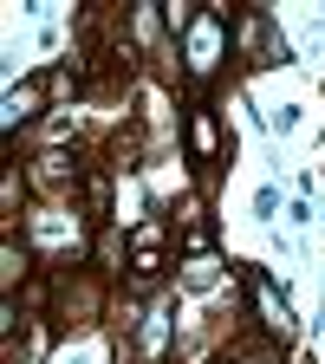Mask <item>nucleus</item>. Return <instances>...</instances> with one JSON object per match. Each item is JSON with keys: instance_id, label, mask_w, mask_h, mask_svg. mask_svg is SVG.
<instances>
[{"instance_id": "obj_1", "label": "nucleus", "mask_w": 325, "mask_h": 364, "mask_svg": "<svg viewBox=\"0 0 325 364\" xmlns=\"http://www.w3.org/2000/svg\"><path fill=\"white\" fill-rule=\"evenodd\" d=\"M182 46H189V72H208V65L221 59V46H228V20H221V14H196Z\"/></svg>"}, {"instance_id": "obj_2", "label": "nucleus", "mask_w": 325, "mask_h": 364, "mask_svg": "<svg viewBox=\"0 0 325 364\" xmlns=\"http://www.w3.org/2000/svg\"><path fill=\"white\" fill-rule=\"evenodd\" d=\"M215 273H221V260H215L208 247H196L189 260H182V287H189V293H202V287H215Z\"/></svg>"}, {"instance_id": "obj_3", "label": "nucleus", "mask_w": 325, "mask_h": 364, "mask_svg": "<svg viewBox=\"0 0 325 364\" xmlns=\"http://www.w3.org/2000/svg\"><path fill=\"white\" fill-rule=\"evenodd\" d=\"M189 150H196L202 163L221 150V130H215V117H208V111H196V117H189Z\"/></svg>"}, {"instance_id": "obj_4", "label": "nucleus", "mask_w": 325, "mask_h": 364, "mask_svg": "<svg viewBox=\"0 0 325 364\" xmlns=\"http://www.w3.org/2000/svg\"><path fill=\"white\" fill-rule=\"evenodd\" d=\"M39 111V85H20V91H7V124H26Z\"/></svg>"}, {"instance_id": "obj_5", "label": "nucleus", "mask_w": 325, "mask_h": 364, "mask_svg": "<svg viewBox=\"0 0 325 364\" xmlns=\"http://www.w3.org/2000/svg\"><path fill=\"white\" fill-rule=\"evenodd\" d=\"M254 299H260V312H267V326H273V332H293V326H287V306L273 299V287H267V280H260V293H254Z\"/></svg>"}, {"instance_id": "obj_6", "label": "nucleus", "mask_w": 325, "mask_h": 364, "mask_svg": "<svg viewBox=\"0 0 325 364\" xmlns=\"http://www.w3.org/2000/svg\"><path fill=\"white\" fill-rule=\"evenodd\" d=\"M163 338H169V318L156 312V318H150V326H144V351H163Z\"/></svg>"}]
</instances>
